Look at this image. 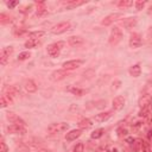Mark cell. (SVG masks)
<instances>
[{"instance_id": "1", "label": "cell", "mask_w": 152, "mask_h": 152, "mask_svg": "<svg viewBox=\"0 0 152 152\" xmlns=\"http://www.w3.org/2000/svg\"><path fill=\"white\" fill-rule=\"evenodd\" d=\"M63 45H64V42H57V43H53V44L48 45L46 51H48L49 56L52 57V58L58 57L59 56V52H61V49L63 48Z\"/></svg>"}, {"instance_id": "2", "label": "cell", "mask_w": 152, "mask_h": 152, "mask_svg": "<svg viewBox=\"0 0 152 152\" xmlns=\"http://www.w3.org/2000/svg\"><path fill=\"white\" fill-rule=\"evenodd\" d=\"M69 129V124L65 122H57V124H51L48 127V132L50 134H56V133H62Z\"/></svg>"}, {"instance_id": "3", "label": "cell", "mask_w": 152, "mask_h": 152, "mask_svg": "<svg viewBox=\"0 0 152 152\" xmlns=\"http://www.w3.org/2000/svg\"><path fill=\"white\" fill-rule=\"evenodd\" d=\"M122 39V31L120 27L115 26L112 28V32H110V36H109V44L110 45H116L119 42H121Z\"/></svg>"}, {"instance_id": "4", "label": "cell", "mask_w": 152, "mask_h": 152, "mask_svg": "<svg viewBox=\"0 0 152 152\" xmlns=\"http://www.w3.org/2000/svg\"><path fill=\"white\" fill-rule=\"evenodd\" d=\"M69 28H70V23L69 21H62V23H58L57 25H55L52 27L51 32L53 34H61V33L66 32Z\"/></svg>"}, {"instance_id": "5", "label": "cell", "mask_w": 152, "mask_h": 152, "mask_svg": "<svg viewBox=\"0 0 152 152\" xmlns=\"http://www.w3.org/2000/svg\"><path fill=\"white\" fill-rule=\"evenodd\" d=\"M83 64V59H72V61H68V62H64L63 63V69L64 70H74V69H77L80 68L81 65Z\"/></svg>"}, {"instance_id": "6", "label": "cell", "mask_w": 152, "mask_h": 152, "mask_svg": "<svg viewBox=\"0 0 152 152\" xmlns=\"http://www.w3.org/2000/svg\"><path fill=\"white\" fill-rule=\"evenodd\" d=\"M13 52V48L12 46H6V48H2L1 52H0V63L2 65H5L7 63V59L10 58L11 53Z\"/></svg>"}, {"instance_id": "7", "label": "cell", "mask_w": 152, "mask_h": 152, "mask_svg": "<svg viewBox=\"0 0 152 152\" xmlns=\"http://www.w3.org/2000/svg\"><path fill=\"white\" fill-rule=\"evenodd\" d=\"M125 102H126V100H125L124 96H120V95L119 96H115L113 99V101H112L113 109L114 110H121L124 108V106H125Z\"/></svg>"}, {"instance_id": "8", "label": "cell", "mask_w": 152, "mask_h": 152, "mask_svg": "<svg viewBox=\"0 0 152 152\" xmlns=\"http://www.w3.org/2000/svg\"><path fill=\"white\" fill-rule=\"evenodd\" d=\"M6 118H7V120H8L11 124H13V125L25 126L24 120H23L21 118H19V116H18L17 114H14V113H7V114H6Z\"/></svg>"}, {"instance_id": "9", "label": "cell", "mask_w": 152, "mask_h": 152, "mask_svg": "<svg viewBox=\"0 0 152 152\" xmlns=\"http://www.w3.org/2000/svg\"><path fill=\"white\" fill-rule=\"evenodd\" d=\"M141 45V37L139 33H132L129 38V46L132 49H138Z\"/></svg>"}, {"instance_id": "10", "label": "cell", "mask_w": 152, "mask_h": 152, "mask_svg": "<svg viewBox=\"0 0 152 152\" xmlns=\"http://www.w3.org/2000/svg\"><path fill=\"white\" fill-rule=\"evenodd\" d=\"M122 17V14L121 13H112V14H109V15H107V17H104V19L101 21V24L102 25H104V26H108V25H110L112 23H114L115 20H118L119 18H121Z\"/></svg>"}, {"instance_id": "11", "label": "cell", "mask_w": 152, "mask_h": 152, "mask_svg": "<svg viewBox=\"0 0 152 152\" xmlns=\"http://www.w3.org/2000/svg\"><path fill=\"white\" fill-rule=\"evenodd\" d=\"M68 76V71L66 70H56V71H53L52 74H51V76H50V80H52V81H59V80H63V78H65Z\"/></svg>"}, {"instance_id": "12", "label": "cell", "mask_w": 152, "mask_h": 152, "mask_svg": "<svg viewBox=\"0 0 152 152\" xmlns=\"http://www.w3.org/2000/svg\"><path fill=\"white\" fill-rule=\"evenodd\" d=\"M7 131H8V133H12V134H24V133H26V129L24 128V126L13 125V124L7 127Z\"/></svg>"}, {"instance_id": "13", "label": "cell", "mask_w": 152, "mask_h": 152, "mask_svg": "<svg viewBox=\"0 0 152 152\" xmlns=\"http://www.w3.org/2000/svg\"><path fill=\"white\" fill-rule=\"evenodd\" d=\"M110 116H112V112H102V113H99V114L94 115L93 116V120L96 121V122H104Z\"/></svg>"}, {"instance_id": "14", "label": "cell", "mask_w": 152, "mask_h": 152, "mask_svg": "<svg viewBox=\"0 0 152 152\" xmlns=\"http://www.w3.org/2000/svg\"><path fill=\"white\" fill-rule=\"evenodd\" d=\"M24 88L27 93H36L37 91V84L32 80H26L24 82Z\"/></svg>"}, {"instance_id": "15", "label": "cell", "mask_w": 152, "mask_h": 152, "mask_svg": "<svg viewBox=\"0 0 152 152\" xmlns=\"http://www.w3.org/2000/svg\"><path fill=\"white\" fill-rule=\"evenodd\" d=\"M81 134H82V129H71L70 132L66 133L65 139L68 141H72V140H76L78 137H81Z\"/></svg>"}, {"instance_id": "16", "label": "cell", "mask_w": 152, "mask_h": 152, "mask_svg": "<svg viewBox=\"0 0 152 152\" xmlns=\"http://www.w3.org/2000/svg\"><path fill=\"white\" fill-rule=\"evenodd\" d=\"M4 91H5V94L8 95L10 97H17V96H19V89H18L17 87H14V86L5 87Z\"/></svg>"}, {"instance_id": "17", "label": "cell", "mask_w": 152, "mask_h": 152, "mask_svg": "<svg viewBox=\"0 0 152 152\" xmlns=\"http://www.w3.org/2000/svg\"><path fill=\"white\" fill-rule=\"evenodd\" d=\"M83 38L80 37V36H71L69 39H68V43L71 45V46H77V45H81L83 44Z\"/></svg>"}, {"instance_id": "18", "label": "cell", "mask_w": 152, "mask_h": 152, "mask_svg": "<svg viewBox=\"0 0 152 152\" xmlns=\"http://www.w3.org/2000/svg\"><path fill=\"white\" fill-rule=\"evenodd\" d=\"M150 103H151V96L150 95H142V97L139 101L140 108L141 109H147V107H148Z\"/></svg>"}, {"instance_id": "19", "label": "cell", "mask_w": 152, "mask_h": 152, "mask_svg": "<svg viewBox=\"0 0 152 152\" xmlns=\"http://www.w3.org/2000/svg\"><path fill=\"white\" fill-rule=\"evenodd\" d=\"M135 24H137V18H127V19H125V20L122 21L124 27L127 28V30H129V28H132L133 26H135Z\"/></svg>"}, {"instance_id": "20", "label": "cell", "mask_w": 152, "mask_h": 152, "mask_svg": "<svg viewBox=\"0 0 152 152\" xmlns=\"http://www.w3.org/2000/svg\"><path fill=\"white\" fill-rule=\"evenodd\" d=\"M129 74H131V76H133V77H139L140 74H141V68H140V65H139V64L132 65V66L129 68Z\"/></svg>"}, {"instance_id": "21", "label": "cell", "mask_w": 152, "mask_h": 152, "mask_svg": "<svg viewBox=\"0 0 152 152\" xmlns=\"http://www.w3.org/2000/svg\"><path fill=\"white\" fill-rule=\"evenodd\" d=\"M91 120L90 119H82V120H80V122H78V127L81 128V129H88V128H90L91 127Z\"/></svg>"}, {"instance_id": "22", "label": "cell", "mask_w": 152, "mask_h": 152, "mask_svg": "<svg viewBox=\"0 0 152 152\" xmlns=\"http://www.w3.org/2000/svg\"><path fill=\"white\" fill-rule=\"evenodd\" d=\"M0 101H1V107H6V106H8V104L12 103V97H10L6 94H2Z\"/></svg>"}, {"instance_id": "23", "label": "cell", "mask_w": 152, "mask_h": 152, "mask_svg": "<svg viewBox=\"0 0 152 152\" xmlns=\"http://www.w3.org/2000/svg\"><path fill=\"white\" fill-rule=\"evenodd\" d=\"M45 36V32L44 31H34V32H31L30 34H28V37H30V39H39V38H42V37H44Z\"/></svg>"}, {"instance_id": "24", "label": "cell", "mask_w": 152, "mask_h": 152, "mask_svg": "<svg viewBox=\"0 0 152 152\" xmlns=\"http://www.w3.org/2000/svg\"><path fill=\"white\" fill-rule=\"evenodd\" d=\"M103 133H104V129L103 128H97V129H95L90 134V137H91V139H99V138H101L103 135Z\"/></svg>"}, {"instance_id": "25", "label": "cell", "mask_w": 152, "mask_h": 152, "mask_svg": "<svg viewBox=\"0 0 152 152\" xmlns=\"http://www.w3.org/2000/svg\"><path fill=\"white\" fill-rule=\"evenodd\" d=\"M38 40L37 39H30L28 38V40H26L25 42V48H27V49H32V48H36L37 45H38Z\"/></svg>"}, {"instance_id": "26", "label": "cell", "mask_w": 152, "mask_h": 152, "mask_svg": "<svg viewBox=\"0 0 152 152\" xmlns=\"http://www.w3.org/2000/svg\"><path fill=\"white\" fill-rule=\"evenodd\" d=\"M69 91L72 93L74 95H77V96H82V95H84V94L87 93V90L81 89V88H70Z\"/></svg>"}, {"instance_id": "27", "label": "cell", "mask_w": 152, "mask_h": 152, "mask_svg": "<svg viewBox=\"0 0 152 152\" xmlns=\"http://www.w3.org/2000/svg\"><path fill=\"white\" fill-rule=\"evenodd\" d=\"M141 145H142V140H140V139H135L134 142L132 144V148H133V151H135V152L140 151V150H141Z\"/></svg>"}, {"instance_id": "28", "label": "cell", "mask_w": 152, "mask_h": 152, "mask_svg": "<svg viewBox=\"0 0 152 152\" xmlns=\"http://www.w3.org/2000/svg\"><path fill=\"white\" fill-rule=\"evenodd\" d=\"M30 57H31V53L28 51H24L18 55V61H25V59H28Z\"/></svg>"}, {"instance_id": "29", "label": "cell", "mask_w": 152, "mask_h": 152, "mask_svg": "<svg viewBox=\"0 0 152 152\" xmlns=\"http://www.w3.org/2000/svg\"><path fill=\"white\" fill-rule=\"evenodd\" d=\"M132 5H133V1H131V0H121L118 2V6H120V7H129Z\"/></svg>"}, {"instance_id": "30", "label": "cell", "mask_w": 152, "mask_h": 152, "mask_svg": "<svg viewBox=\"0 0 152 152\" xmlns=\"http://www.w3.org/2000/svg\"><path fill=\"white\" fill-rule=\"evenodd\" d=\"M82 4H84V1H69V2H66V8H72V7L80 6Z\"/></svg>"}, {"instance_id": "31", "label": "cell", "mask_w": 152, "mask_h": 152, "mask_svg": "<svg viewBox=\"0 0 152 152\" xmlns=\"http://www.w3.org/2000/svg\"><path fill=\"white\" fill-rule=\"evenodd\" d=\"M141 151H142V152H152V150H151V147H150V144L146 142V141H142Z\"/></svg>"}, {"instance_id": "32", "label": "cell", "mask_w": 152, "mask_h": 152, "mask_svg": "<svg viewBox=\"0 0 152 152\" xmlns=\"http://www.w3.org/2000/svg\"><path fill=\"white\" fill-rule=\"evenodd\" d=\"M83 150H84V145H83L82 142H78V144H76V146L72 148V152H83Z\"/></svg>"}, {"instance_id": "33", "label": "cell", "mask_w": 152, "mask_h": 152, "mask_svg": "<svg viewBox=\"0 0 152 152\" xmlns=\"http://www.w3.org/2000/svg\"><path fill=\"white\" fill-rule=\"evenodd\" d=\"M145 4H146V1L138 0V1H135V2H134V6H135V8H137V10H142V7L145 6Z\"/></svg>"}, {"instance_id": "34", "label": "cell", "mask_w": 152, "mask_h": 152, "mask_svg": "<svg viewBox=\"0 0 152 152\" xmlns=\"http://www.w3.org/2000/svg\"><path fill=\"white\" fill-rule=\"evenodd\" d=\"M45 14H48V11H46L45 8H40V10H38V11L36 12V17H43V15H45Z\"/></svg>"}, {"instance_id": "35", "label": "cell", "mask_w": 152, "mask_h": 152, "mask_svg": "<svg viewBox=\"0 0 152 152\" xmlns=\"http://www.w3.org/2000/svg\"><path fill=\"white\" fill-rule=\"evenodd\" d=\"M18 4H19L18 1H7V2H6V5H7L10 8H13V7H15Z\"/></svg>"}, {"instance_id": "36", "label": "cell", "mask_w": 152, "mask_h": 152, "mask_svg": "<svg viewBox=\"0 0 152 152\" xmlns=\"http://www.w3.org/2000/svg\"><path fill=\"white\" fill-rule=\"evenodd\" d=\"M0 152H7V150H8V147H7V145L4 142V141H1V144H0Z\"/></svg>"}, {"instance_id": "37", "label": "cell", "mask_w": 152, "mask_h": 152, "mask_svg": "<svg viewBox=\"0 0 152 152\" xmlns=\"http://www.w3.org/2000/svg\"><path fill=\"white\" fill-rule=\"evenodd\" d=\"M126 134H127V131H126L125 128H124V129H122V128H121V129H119V135H120V137L126 135Z\"/></svg>"}, {"instance_id": "38", "label": "cell", "mask_w": 152, "mask_h": 152, "mask_svg": "<svg viewBox=\"0 0 152 152\" xmlns=\"http://www.w3.org/2000/svg\"><path fill=\"white\" fill-rule=\"evenodd\" d=\"M134 140H135V139H134V138H132V137H129V138H127V139H126V141H127L128 144H131V145L134 142Z\"/></svg>"}, {"instance_id": "39", "label": "cell", "mask_w": 152, "mask_h": 152, "mask_svg": "<svg viewBox=\"0 0 152 152\" xmlns=\"http://www.w3.org/2000/svg\"><path fill=\"white\" fill-rule=\"evenodd\" d=\"M38 152H51V151L46 150V148H40V150H38Z\"/></svg>"}, {"instance_id": "40", "label": "cell", "mask_w": 152, "mask_h": 152, "mask_svg": "<svg viewBox=\"0 0 152 152\" xmlns=\"http://www.w3.org/2000/svg\"><path fill=\"white\" fill-rule=\"evenodd\" d=\"M147 137H148V139H151V138H152V129H150V131H148V134H147Z\"/></svg>"}, {"instance_id": "41", "label": "cell", "mask_w": 152, "mask_h": 152, "mask_svg": "<svg viewBox=\"0 0 152 152\" xmlns=\"http://www.w3.org/2000/svg\"><path fill=\"white\" fill-rule=\"evenodd\" d=\"M108 152H118V150H116V148H113V150H110V151H108Z\"/></svg>"}, {"instance_id": "42", "label": "cell", "mask_w": 152, "mask_h": 152, "mask_svg": "<svg viewBox=\"0 0 152 152\" xmlns=\"http://www.w3.org/2000/svg\"><path fill=\"white\" fill-rule=\"evenodd\" d=\"M150 13H152V6L150 7Z\"/></svg>"}]
</instances>
